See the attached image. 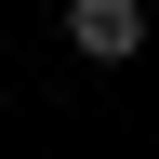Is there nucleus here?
<instances>
[{
    "instance_id": "obj_1",
    "label": "nucleus",
    "mask_w": 159,
    "mask_h": 159,
    "mask_svg": "<svg viewBox=\"0 0 159 159\" xmlns=\"http://www.w3.org/2000/svg\"><path fill=\"white\" fill-rule=\"evenodd\" d=\"M66 53L80 66H133L146 53V0H66Z\"/></svg>"
}]
</instances>
